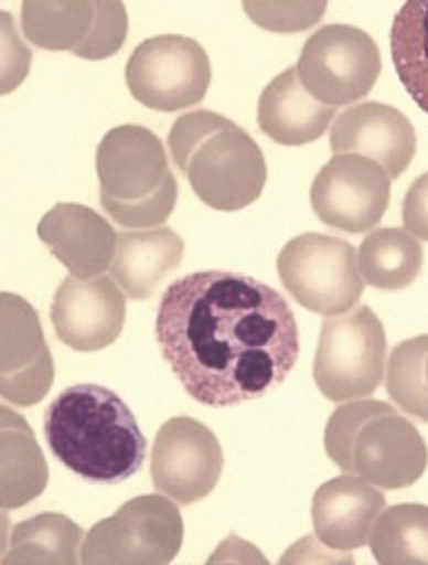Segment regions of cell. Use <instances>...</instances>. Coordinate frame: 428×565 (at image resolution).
I'll return each instance as SVG.
<instances>
[{"mask_svg": "<svg viewBox=\"0 0 428 565\" xmlns=\"http://www.w3.org/2000/svg\"><path fill=\"white\" fill-rule=\"evenodd\" d=\"M0 394L11 405H38L54 384V361L38 311L19 295L2 294Z\"/></svg>", "mask_w": 428, "mask_h": 565, "instance_id": "cell-14", "label": "cell"}, {"mask_svg": "<svg viewBox=\"0 0 428 565\" xmlns=\"http://www.w3.org/2000/svg\"><path fill=\"white\" fill-rule=\"evenodd\" d=\"M156 339L183 388L213 408L260 399L299 359V326L288 300L235 271L191 273L161 297Z\"/></svg>", "mask_w": 428, "mask_h": 565, "instance_id": "cell-1", "label": "cell"}, {"mask_svg": "<svg viewBox=\"0 0 428 565\" xmlns=\"http://www.w3.org/2000/svg\"><path fill=\"white\" fill-rule=\"evenodd\" d=\"M377 564H428V507L399 503L381 512L370 534Z\"/></svg>", "mask_w": 428, "mask_h": 565, "instance_id": "cell-25", "label": "cell"}, {"mask_svg": "<svg viewBox=\"0 0 428 565\" xmlns=\"http://www.w3.org/2000/svg\"><path fill=\"white\" fill-rule=\"evenodd\" d=\"M182 236L169 227L124 231L110 277L130 300H147L183 260Z\"/></svg>", "mask_w": 428, "mask_h": 565, "instance_id": "cell-20", "label": "cell"}, {"mask_svg": "<svg viewBox=\"0 0 428 565\" xmlns=\"http://www.w3.org/2000/svg\"><path fill=\"white\" fill-rule=\"evenodd\" d=\"M22 32L50 52L88 61L118 54L129 32L124 2H22Z\"/></svg>", "mask_w": 428, "mask_h": 565, "instance_id": "cell-11", "label": "cell"}, {"mask_svg": "<svg viewBox=\"0 0 428 565\" xmlns=\"http://www.w3.org/2000/svg\"><path fill=\"white\" fill-rule=\"evenodd\" d=\"M297 74L317 102L346 107L368 96L379 79V49L359 28L328 24L306 41Z\"/></svg>", "mask_w": 428, "mask_h": 565, "instance_id": "cell-9", "label": "cell"}, {"mask_svg": "<svg viewBox=\"0 0 428 565\" xmlns=\"http://www.w3.org/2000/svg\"><path fill=\"white\" fill-rule=\"evenodd\" d=\"M211 75L210 55L185 35L147 39L125 68L132 97L158 113H178L204 102Z\"/></svg>", "mask_w": 428, "mask_h": 565, "instance_id": "cell-10", "label": "cell"}, {"mask_svg": "<svg viewBox=\"0 0 428 565\" xmlns=\"http://www.w3.org/2000/svg\"><path fill=\"white\" fill-rule=\"evenodd\" d=\"M2 509H19L43 494L49 465L24 417L2 405Z\"/></svg>", "mask_w": 428, "mask_h": 565, "instance_id": "cell-21", "label": "cell"}, {"mask_svg": "<svg viewBox=\"0 0 428 565\" xmlns=\"http://www.w3.org/2000/svg\"><path fill=\"white\" fill-rule=\"evenodd\" d=\"M385 361V326L368 306H357L322 322L313 379L333 403L361 399L379 388Z\"/></svg>", "mask_w": 428, "mask_h": 565, "instance_id": "cell-6", "label": "cell"}, {"mask_svg": "<svg viewBox=\"0 0 428 565\" xmlns=\"http://www.w3.org/2000/svg\"><path fill=\"white\" fill-rule=\"evenodd\" d=\"M390 178L375 161L335 154L311 185V207L322 224L359 235L383 220L390 205Z\"/></svg>", "mask_w": 428, "mask_h": 565, "instance_id": "cell-13", "label": "cell"}, {"mask_svg": "<svg viewBox=\"0 0 428 565\" xmlns=\"http://www.w3.org/2000/svg\"><path fill=\"white\" fill-rule=\"evenodd\" d=\"M44 434L55 458L92 483L116 486L143 467L147 439L135 414L99 384L63 390L46 408Z\"/></svg>", "mask_w": 428, "mask_h": 565, "instance_id": "cell-2", "label": "cell"}, {"mask_svg": "<svg viewBox=\"0 0 428 565\" xmlns=\"http://www.w3.org/2000/svg\"><path fill=\"white\" fill-rule=\"evenodd\" d=\"M101 207L116 224L152 230L178 202V182L165 147L149 128L121 125L105 134L96 154Z\"/></svg>", "mask_w": 428, "mask_h": 565, "instance_id": "cell-5", "label": "cell"}, {"mask_svg": "<svg viewBox=\"0 0 428 565\" xmlns=\"http://www.w3.org/2000/svg\"><path fill=\"white\" fill-rule=\"evenodd\" d=\"M83 529L57 512H43L19 523L2 564H77Z\"/></svg>", "mask_w": 428, "mask_h": 565, "instance_id": "cell-23", "label": "cell"}, {"mask_svg": "<svg viewBox=\"0 0 428 565\" xmlns=\"http://www.w3.org/2000/svg\"><path fill=\"white\" fill-rule=\"evenodd\" d=\"M38 235L52 255L81 280L101 277L118 249V233L94 209L57 203L39 222Z\"/></svg>", "mask_w": 428, "mask_h": 565, "instance_id": "cell-17", "label": "cell"}, {"mask_svg": "<svg viewBox=\"0 0 428 565\" xmlns=\"http://www.w3.org/2000/svg\"><path fill=\"white\" fill-rule=\"evenodd\" d=\"M330 147L335 154L364 156L396 180L414 160L418 138L405 114L385 103L368 102L339 116Z\"/></svg>", "mask_w": 428, "mask_h": 565, "instance_id": "cell-16", "label": "cell"}, {"mask_svg": "<svg viewBox=\"0 0 428 565\" xmlns=\"http://www.w3.org/2000/svg\"><path fill=\"white\" fill-rule=\"evenodd\" d=\"M390 52L408 96L428 114V0H410L397 11Z\"/></svg>", "mask_w": 428, "mask_h": 565, "instance_id": "cell-24", "label": "cell"}, {"mask_svg": "<svg viewBox=\"0 0 428 565\" xmlns=\"http://www.w3.org/2000/svg\"><path fill=\"white\" fill-rule=\"evenodd\" d=\"M403 224L416 238L428 242V172L421 174L405 194Z\"/></svg>", "mask_w": 428, "mask_h": 565, "instance_id": "cell-28", "label": "cell"}, {"mask_svg": "<svg viewBox=\"0 0 428 565\" xmlns=\"http://www.w3.org/2000/svg\"><path fill=\"white\" fill-rule=\"evenodd\" d=\"M224 470L218 439L193 417L178 416L161 425L150 458L156 491L180 505L210 497Z\"/></svg>", "mask_w": 428, "mask_h": 565, "instance_id": "cell-12", "label": "cell"}, {"mask_svg": "<svg viewBox=\"0 0 428 565\" xmlns=\"http://www.w3.org/2000/svg\"><path fill=\"white\" fill-rule=\"evenodd\" d=\"M335 118V108L317 102L306 90L297 66L277 75L258 99V125L275 143L300 147L322 138Z\"/></svg>", "mask_w": 428, "mask_h": 565, "instance_id": "cell-19", "label": "cell"}, {"mask_svg": "<svg viewBox=\"0 0 428 565\" xmlns=\"http://www.w3.org/2000/svg\"><path fill=\"white\" fill-rule=\"evenodd\" d=\"M174 166L211 209L235 213L257 202L268 167L257 141L231 119L211 110L183 114L169 132Z\"/></svg>", "mask_w": 428, "mask_h": 565, "instance_id": "cell-3", "label": "cell"}, {"mask_svg": "<svg viewBox=\"0 0 428 565\" xmlns=\"http://www.w3.org/2000/svg\"><path fill=\"white\" fill-rule=\"evenodd\" d=\"M359 271L372 288L399 291L416 282L424 269L421 242L399 227L370 233L357 252Z\"/></svg>", "mask_w": 428, "mask_h": 565, "instance_id": "cell-22", "label": "cell"}, {"mask_svg": "<svg viewBox=\"0 0 428 565\" xmlns=\"http://www.w3.org/2000/svg\"><path fill=\"white\" fill-rule=\"evenodd\" d=\"M182 544L183 520L176 503L145 494L86 533L81 564H171Z\"/></svg>", "mask_w": 428, "mask_h": 565, "instance_id": "cell-8", "label": "cell"}, {"mask_svg": "<svg viewBox=\"0 0 428 565\" xmlns=\"http://www.w3.org/2000/svg\"><path fill=\"white\" fill-rule=\"evenodd\" d=\"M386 498L372 483L354 475L339 476L317 489L311 520L317 539L328 550L350 553L370 542Z\"/></svg>", "mask_w": 428, "mask_h": 565, "instance_id": "cell-18", "label": "cell"}, {"mask_svg": "<svg viewBox=\"0 0 428 565\" xmlns=\"http://www.w3.org/2000/svg\"><path fill=\"white\" fill-rule=\"evenodd\" d=\"M127 299L113 278L66 277L54 295L50 319L55 335L75 352L110 347L124 331Z\"/></svg>", "mask_w": 428, "mask_h": 565, "instance_id": "cell-15", "label": "cell"}, {"mask_svg": "<svg viewBox=\"0 0 428 565\" xmlns=\"http://www.w3.org/2000/svg\"><path fill=\"white\" fill-rule=\"evenodd\" d=\"M386 392L405 414L428 423V335L399 342L392 350Z\"/></svg>", "mask_w": 428, "mask_h": 565, "instance_id": "cell-26", "label": "cell"}, {"mask_svg": "<svg viewBox=\"0 0 428 565\" xmlns=\"http://www.w3.org/2000/svg\"><path fill=\"white\" fill-rule=\"evenodd\" d=\"M324 448L346 475L385 491L414 486L425 475L428 448L418 428L383 401H350L333 412Z\"/></svg>", "mask_w": 428, "mask_h": 565, "instance_id": "cell-4", "label": "cell"}, {"mask_svg": "<svg viewBox=\"0 0 428 565\" xmlns=\"http://www.w3.org/2000/svg\"><path fill=\"white\" fill-rule=\"evenodd\" d=\"M327 2H244L252 21L269 32H304L321 21Z\"/></svg>", "mask_w": 428, "mask_h": 565, "instance_id": "cell-27", "label": "cell"}, {"mask_svg": "<svg viewBox=\"0 0 428 565\" xmlns=\"http://www.w3.org/2000/svg\"><path fill=\"white\" fill-rule=\"evenodd\" d=\"M277 269L286 291L302 308L322 317L354 310L364 291L355 247L335 236H297L282 247Z\"/></svg>", "mask_w": 428, "mask_h": 565, "instance_id": "cell-7", "label": "cell"}]
</instances>
